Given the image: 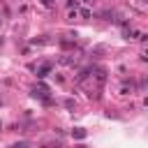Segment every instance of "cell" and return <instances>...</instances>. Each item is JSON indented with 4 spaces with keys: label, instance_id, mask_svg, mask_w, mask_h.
Returning <instances> with one entry per match:
<instances>
[{
    "label": "cell",
    "instance_id": "obj_10",
    "mask_svg": "<svg viewBox=\"0 0 148 148\" xmlns=\"http://www.w3.org/2000/svg\"><path fill=\"white\" fill-rule=\"evenodd\" d=\"M76 148H86V146H83V143H81V146H76Z\"/></svg>",
    "mask_w": 148,
    "mask_h": 148
},
{
    "label": "cell",
    "instance_id": "obj_3",
    "mask_svg": "<svg viewBox=\"0 0 148 148\" xmlns=\"http://www.w3.org/2000/svg\"><path fill=\"white\" fill-rule=\"evenodd\" d=\"M60 62H62V65H69V62H74V58H72V56H65V58H60Z\"/></svg>",
    "mask_w": 148,
    "mask_h": 148
},
{
    "label": "cell",
    "instance_id": "obj_1",
    "mask_svg": "<svg viewBox=\"0 0 148 148\" xmlns=\"http://www.w3.org/2000/svg\"><path fill=\"white\" fill-rule=\"evenodd\" d=\"M49 72H51V65H42V67L37 69V76L44 79V76H49Z\"/></svg>",
    "mask_w": 148,
    "mask_h": 148
},
{
    "label": "cell",
    "instance_id": "obj_9",
    "mask_svg": "<svg viewBox=\"0 0 148 148\" xmlns=\"http://www.w3.org/2000/svg\"><path fill=\"white\" fill-rule=\"evenodd\" d=\"M39 2H42L44 7H51V0H39Z\"/></svg>",
    "mask_w": 148,
    "mask_h": 148
},
{
    "label": "cell",
    "instance_id": "obj_5",
    "mask_svg": "<svg viewBox=\"0 0 148 148\" xmlns=\"http://www.w3.org/2000/svg\"><path fill=\"white\" fill-rule=\"evenodd\" d=\"M67 7H69V9H76V7H79V0H67Z\"/></svg>",
    "mask_w": 148,
    "mask_h": 148
},
{
    "label": "cell",
    "instance_id": "obj_4",
    "mask_svg": "<svg viewBox=\"0 0 148 148\" xmlns=\"http://www.w3.org/2000/svg\"><path fill=\"white\" fill-rule=\"evenodd\" d=\"M74 106H76V104H74V99H65V109H69V111H72Z\"/></svg>",
    "mask_w": 148,
    "mask_h": 148
},
{
    "label": "cell",
    "instance_id": "obj_8",
    "mask_svg": "<svg viewBox=\"0 0 148 148\" xmlns=\"http://www.w3.org/2000/svg\"><path fill=\"white\" fill-rule=\"evenodd\" d=\"M25 146H28V143H25V141H21V143H14L12 148H25Z\"/></svg>",
    "mask_w": 148,
    "mask_h": 148
},
{
    "label": "cell",
    "instance_id": "obj_7",
    "mask_svg": "<svg viewBox=\"0 0 148 148\" xmlns=\"http://www.w3.org/2000/svg\"><path fill=\"white\" fill-rule=\"evenodd\" d=\"M120 92H123V95H132V86H130V88H127V86H123V88H120Z\"/></svg>",
    "mask_w": 148,
    "mask_h": 148
},
{
    "label": "cell",
    "instance_id": "obj_2",
    "mask_svg": "<svg viewBox=\"0 0 148 148\" xmlns=\"http://www.w3.org/2000/svg\"><path fill=\"white\" fill-rule=\"evenodd\" d=\"M72 134H74L76 139H86V130H83V127H76V130H74Z\"/></svg>",
    "mask_w": 148,
    "mask_h": 148
},
{
    "label": "cell",
    "instance_id": "obj_11",
    "mask_svg": "<svg viewBox=\"0 0 148 148\" xmlns=\"http://www.w3.org/2000/svg\"><path fill=\"white\" fill-rule=\"evenodd\" d=\"M141 2H146V0H141Z\"/></svg>",
    "mask_w": 148,
    "mask_h": 148
},
{
    "label": "cell",
    "instance_id": "obj_6",
    "mask_svg": "<svg viewBox=\"0 0 148 148\" xmlns=\"http://www.w3.org/2000/svg\"><path fill=\"white\" fill-rule=\"evenodd\" d=\"M81 16H83V18H90L92 12H90V9H81Z\"/></svg>",
    "mask_w": 148,
    "mask_h": 148
}]
</instances>
